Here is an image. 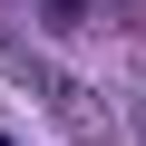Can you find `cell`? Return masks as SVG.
Segmentation results:
<instances>
[{"label": "cell", "mask_w": 146, "mask_h": 146, "mask_svg": "<svg viewBox=\"0 0 146 146\" xmlns=\"http://www.w3.org/2000/svg\"><path fill=\"white\" fill-rule=\"evenodd\" d=\"M78 20H98V0H49V29H78Z\"/></svg>", "instance_id": "obj_1"}, {"label": "cell", "mask_w": 146, "mask_h": 146, "mask_svg": "<svg viewBox=\"0 0 146 146\" xmlns=\"http://www.w3.org/2000/svg\"><path fill=\"white\" fill-rule=\"evenodd\" d=\"M0 146H20V136H0Z\"/></svg>", "instance_id": "obj_3"}, {"label": "cell", "mask_w": 146, "mask_h": 146, "mask_svg": "<svg viewBox=\"0 0 146 146\" xmlns=\"http://www.w3.org/2000/svg\"><path fill=\"white\" fill-rule=\"evenodd\" d=\"M127 136H136V146H146V98H136V107H127Z\"/></svg>", "instance_id": "obj_2"}]
</instances>
